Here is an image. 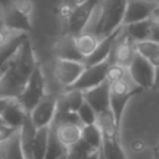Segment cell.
Segmentation results:
<instances>
[{
	"instance_id": "obj_42",
	"label": "cell",
	"mask_w": 159,
	"mask_h": 159,
	"mask_svg": "<svg viewBox=\"0 0 159 159\" xmlns=\"http://www.w3.org/2000/svg\"><path fill=\"white\" fill-rule=\"evenodd\" d=\"M60 159H67V157H66V155H63V157H62V158H60Z\"/></svg>"
},
{
	"instance_id": "obj_6",
	"label": "cell",
	"mask_w": 159,
	"mask_h": 159,
	"mask_svg": "<svg viewBox=\"0 0 159 159\" xmlns=\"http://www.w3.org/2000/svg\"><path fill=\"white\" fill-rule=\"evenodd\" d=\"M109 65L111 63L107 60L93 66H86L84 71L82 72L81 77L76 81V83L66 89H78L84 92L87 89H91L102 84L103 82L107 81V71Z\"/></svg>"
},
{
	"instance_id": "obj_43",
	"label": "cell",
	"mask_w": 159,
	"mask_h": 159,
	"mask_svg": "<svg viewBox=\"0 0 159 159\" xmlns=\"http://www.w3.org/2000/svg\"><path fill=\"white\" fill-rule=\"evenodd\" d=\"M1 144H2V142H1V139H0V150H1Z\"/></svg>"
},
{
	"instance_id": "obj_15",
	"label": "cell",
	"mask_w": 159,
	"mask_h": 159,
	"mask_svg": "<svg viewBox=\"0 0 159 159\" xmlns=\"http://www.w3.org/2000/svg\"><path fill=\"white\" fill-rule=\"evenodd\" d=\"M1 21L4 22V25L10 31L16 32V34H22V32L24 34H27L29 31L32 30L30 16L20 12L12 5H10L9 7H6V10L2 14Z\"/></svg>"
},
{
	"instance_id": "obj_3",
	"label": "cell",
	"mask_w": 159,
	"mask_h": 159,
	"mask_svg": "<svg viewBox=\"0 0 159 159\" xmlns=\"http://www.w3.org/2000/svg\"><path fill=\"white\" fill-rule=\"evenodd\" d=\"M143 89L140 87H133L125 78L109 83V109L114 117L116 124L120 127L124 109L132 97L139 94Z\"/></svg>"
},
{
	"instance_id": "obj_8",
	"label": "cell",
	"mask_w": 159,
	"mask_h": 159,
	"mask_svg": "<svg viewBox=\"0 0 159 159\" xmlns=\"http://www.w3.org/2000/svg\"><path fill=\"white\" fill-rule=\"evenodd\" d=\"M128 71L133 82L138 87H140L142 89L153 88L155 67L150 62H148L144 57H142L139 53L135 52L133 61L128 67Z\"/></svg>"
},
{
	"instance_id": "obj_1",
	"label": "cell",
	"mask_w": 159,
	"mask_h": 159,
	"mask_svg": "<svg viewBox=\"0 0 159 159\" xmlns=\"http://www.w3.org/2000/svg\"><path fill=\"white\" fill-rule=\"evenodd\" d=\"M37 65L31 41L27 37L0 72V97L17 98Z\"/></svg>"
},
{
	"instance_id": "obj_11",
	"label": "cell",
	"mask_w": 159,
	"mask_h": 159,
	"mask_svg": "<svg viewBox=\"0 0 159 159\" xmlns=\"http://www.w3.org/2000/svg\"><path fill=\"white\" fill-rule=\"evenodd\" d=\"M157 5L154 0H128L123 26L150 19Z\"/></svg>"
},
{
	"instance_id": "obj_30",
	"label": "cell",
	"mask_w": 159,
	"mask_h": 159,
	"mask_svg": "<svg viewBox=\"0 0 159 159\" xmlns=\"http://www.w3.org/2000/svg\"><path fill=\"white\" fill-rule=\"evenodd\" d=\"M77 116H78L82 125H91V124L97 123V113L86 101L77 111Z\"/></svg>"
},
{
	"instance_id": "obj_39",
	"label": "cell",
	"mask_w": 159,
	"mask_h": 159,
	"mask_svg": "<svg viewBox=\"0 0 159 159\" xmlns=\"http://www.w3.org/2000/svg\"><path fill=\"white\" fill-rule=\"evenodd\" d=\"M99 155H101V149L99 150H96L94 153H92L87 159H99Z\"/></svg>"
},
{
	"instance_id": "obj_7",
	"label": "cell",
	"mask_w": 159,
	"mask_h": 159,
	"mask_svg": "<svg viewBox=\"0 0 159 159\" xmlns=\"http://www.w3.org/2000/svg\"><path fill=\"white\" fill-rule=\"evenodd\" d=\"M57 103H58V99L55 96L45 94L42 99L29 113L34 125L37 129L52 125L56 112H57Z\"/></svg>"
},
{
	"instance_id": "obj_14",
	"label": "cell",
	"mask_w": 159,
	"mask_h": 159,
	"mask_svg": "<svg viewBox=\"0 0 159 159\" xmlns=\"http://www.w3.org/2000/svg\"><path fill=\"white\" fill-rule=\"evenodd\" d=\"M84 101L94 109L98 114L109 109V82H103L102 84L87 89L83 92Z\"/></svg>"
},
{
	"instance_id": "obj_31",
	"label": "cell",
	"mask_w": 159,
	"mask_h": 159,
	"mask_svg": "<svg viewBox=\"0 0 159 159\" xmlns=\"http://www.w3.org/2000/svg\"><path fill=\"white\" fill-rule=\"evenodd\" d=\"M124 78H125V67L116 63H111L107 71V82L113 83Z\"/></svg>"
},
{
	"instance_id": "obj_21",
	"label": "cell",
	"mask_w": 159,
	"mask_h": 159,
	"mask_svg": "<svg viewBox=\"0 0 159 159\" xmlns=\"http://www.w3.org/2000/svg\"><path fill=\"white\" fill-rule=\"evenodd\" d=\"M0 159H25L20 143L19 130H16L10 138L2 142L0 150Z\"/></svg>"
},
{
	"instance_id": "obj_9",
	"label": "cell",
	"mask_w": 159,
	"mask_h": 159,
	"mask_svg": "<svg viewBox=\"0 0 159 159\" xmlns=\"http://www.w3.org/2000/svg\"><path fill=\"white\" fill-rule=\"evenodd\" d=\"M86 65L83 61H70L56 58L53 65V76L65 87L68 88L76 83L84 71Z\"/></svg>"
},
{
	"instance_id": "obj_41",
	"label": "cell",
	"mask_w": 159,
	"mask_h": 159,
	"mask_svg": "<svg viewBox=\"0 0 159 159\" xmlns=\"http://www.w3.org/2000/svg\"><path fill=\"white\" fill-rule=\"evenodd\" d=\"M99 159H106V158L103 157V154H102V152H101V155H99Z\"/></svg>"
},
{
	"instance_id": "obj_13",
	"label": "cell",
	"mask_w": 159,
	"mask_h": 159,
	"mask_svg": "<svg viewBox=\"0 0 159 159\" xmlns=\"http://www.w3.org/2000/svg\"><path fill=\"white\" fill-rule=\"evenodd\" d=\"M123 29L124 26L117 29L116 31H113L112 34L104 36L103 39L99 40L96 50L93 51L92 55H89L87 58H84V65L86 66H93V65H97V63H101L103 61H107L111 56V52H112V48L114 46V42L119 37V35L123 32Z\"/></svg>"
},
{
	"instance_id": "obj_18",
	"label": "cell",
	"mask_w": 159,
	"mask_h": 159,
	"mask_svg": "<svg viewBox=\"0 0 159 159\" xmlns=\"http://www.w3.org/2000/svg\"><path fill=\"white\" fill-rule=\"evenodd\" d=\"M36 132H37V128L34 125L30 116L27 114L24 124L19 129L20 143H21V148H22V153H24L25 159H32V147H34Z\"/></svg>"
},
{
	"instance_id": "obj_35",
	"label": "cell",
	"mask_w": 159,
	"mask_h": 159,
	"mask_svg": "<svg viewBox=\"0 0 159 159\" xmlns=\"http://www.w3.org/2000/svg\"><path fill=\"white\" fill-rule=\"evenodd\" d=\"M150 40L154 41V42H158V43H159V25H154V24H153Z\"/></svg>"
},
{
	"instance_id": "obj_28",
	"label": "cell",
	"mask_w": 159,
	"mask_h": 159,
	"mask_svg": "<svg viewBox=\"0 0 159 159\" xmlns=\"http://www.w3.org/2000/svg\"><path fill=\"white\" fill-rule=\"evenodd\" d=\"M82 139L88 143L94 149H101L103 143V134L101 128L96 124L91 125H83L82 128Z\"/></svg>"
},
{
	"instance_id": "obj_20",
	"label": "cell",
	"mask_w": 159,
	"mask_h": 159,
	"mask_svg": "<svg viewBox=\"0 0 159 159\" xmlns=\"http://www.w3.org/2000/svg\"><path fill=\"white\" fill-rule=\"evenodd\" d=\"M152 29H153V21L150 19L138 21L134 24H129L124 26V32L134 41V42H140V41H147L150 40L152 35Z\"/></svg>"
},
{
	"instance_id": "obj_19",
	"label": "cell",
	"mask_w": 159,
	"mask_h": 159,
	"mask_svg": "<svg viewBox=\"0 0 159 159\" xmlns=\"http://www.w3.org/2000/svg\"><path fill=\"white\" fill-rule=\"evenodd\" d=\"M27 34H16L6 43L0 46V72L6 66V63L14 57V55L20 48L21 43L27 39Z\"/></svg>"
},
{
	"instance_id": "obj_33",
	"label": "cell",
	"mask_w": 159,
	"mask_h": 159,
	"mask_svg": "<svg viewBox=\"0 0 159 159\" xmlns=\"http://www.w3.org/2000/svg\"><path fill=\"white\" fill-rule=\"evenodd\" d=\"M11 5L16 10H19L20 12H22V14H25L27 16H30V14L32 11V2H31V0H12Z\"/></svg>"
},
{
	"instance_id": "obj_32",
	"label": "cell",
	"mask_w": 159,
	"mask_h": 159,
	"mask_svg": "<svg viewBox=\"0 0 159 159\" xmlns=\"http://www.w3.org/2000/svg\"><path fill=\"white\" fill-rule=\"evenodd\" d=\"M78 2H80L78 0H65V1L60 5L58 12H60L61 19H62L65 22L70 19L71 14L73 12V10H75V7L78 5Z\"/></svg>"
},
{
	"instance_id": "obj_10",
	"label": "cell",
	"mask_w": 159,
	"mask_h": 159,
	"mask_svg": "<svg viewBox=\"0 0 159 159\" xmlns=\"http://www.w3.org/2000/svg\"><path fill=\"white\" fill-rule=\"evenodd\" d=\"M135 52H137L135 42L124 32V29H123V32L119 35V37L114 42V46L112 48L108 61L109 63H116L128 68L130 62L133 61Z\"/></svg>"
},
{
	"instance_id": "obj_34",
	"label": "cell",
	"mask_w": 159,
	"mask_h": 159,
	"mask_svg": "<svg viewBox=\"0 0 159 159\" xmlns=\"http://www.w3.org/2000/svg\"><path fill=\"white\" fill-rule=\"evenodd\" d=\"M14 35H16V32L10 31V30L4 25V22H2L1 19H0V46L4 45V43H6Z\"/></svg>"
},
{
	"instance_id": "obj_5",
	"label": "cell",
	"mask_w": 159,
	"mask_h": 159,
	"mask_svg": "<svg viewBox=\"0 0 159 159\" xmlns=\"http://www.w3.org/2000/svg\"><path fill=\"white\" fill-rule=\"evenodd\" d=\"M99 0H81L78 5L75 7L73 12L71 14L70 19L65 22L66 32L72 36H77L78 34L83 32L86 25L88 24L97 4Z\"/></svg>"
},
{
	"instance_id": "obj_36",
	"label": "cell",
	"mask_w": 159,
	"mask_h": 159,
	"mask_svg": "<svg viewBox=\"0 0 159 159\" xmlns=\"http://www.w3.org/2000/svg\"><path fill=\"white\" fill-rule=\"evenodd\" d=\"M150 20L153 21L154 25H159V5H157V7H155V10H154V12H153V15L150 17Z\"/></svg>"
},
{
	"instance_id": "obj_4",
	"label": "cell",
	"mask_w": 159,
	"mask_h": 159,
	"mask_svg": "<svg viewBox=\"0 0 159 159\" xmlns=\"http://www.w3.org/2000/svg\"><path fill=\"white\" fill-rule=\"evenodd\" d=\"M45 94H46L45 93V77H43V72L41 67L37 65L31 77L29 78L26 86L24 87L22 92L16 99L30 113L34 109V107L42 99Z\"/></svg>"
},
{
	"instance_id": "obj_40",
	"label": "cell",
	"mask_w": 159,
	"mask_h": 159,
	"mask_svg": "<svg viewBox=\"0 0 159 159\" xmlns=\"http://www.w3.org/2000/svg\"><path fill=\"white\" fill-rule=\"evenodd\" d=\"M153 159H159V150L155 148L153 152Z\"/></svg>"
},
{
	"instance_id": "obj_25",
	"label": "cell",
	"mask_w": 159,
	"mask_h": 159,
	"mask_svg": "<svg viewBox=\"0 0 159 159\" xmlns=\"http://www.w3.org/2000/svg\"><path fill=\"white\" fill-rule=\"evenodd\" d=\"M50 128L51 127L37 129L36 137L34 140V147H32V159H45L46 150H47V143H48V135H50Z\"/></svg>"
},
{
	"instance_id": "obj_44",
	"label": "cell",
	"mask_w": 159,
	"mask_h": 159,
	"mask_svg": "<svg viewBox=\"0 0 159 159\" xmlns=\"http://www.w3.org/2000/svg\"><path fill=\"white\" fill-rule=\"evenodd\" d=\"M154 1H155V2H157V4L159 5V0H154Z\"/></svg>"
},
{
	"instance_id": "obj_37",
	"label": "cell",
	"mask_w": 159,
	"mask_h": 159,
	"mask_svg": "<svg viewBox=\"0 0 159 159\" xmlns=\"http://www.w3.org/2000/svg\"><path fill=\"white\" fill-rule=\"evenodd\" d=\"M153 88H154V89H159V67H155V75H154Z\"/></svg>"
},
{
	"instance_id": "obj_27",
	"label": "cell",
	"mask_w": 159,
	"mask_h": 159,
	"mask_svg": "<svg viewBox=\"0 0 159 159\" xmlns=\"http://www.w3.org/2000/svg\"><path fill=\"white\" fill-rule=\"evenodd\" d=\"M67 148L58 140L56 137V133L53 128H50V135H48V143H47V150L45 159H60L63 155H66Z\"/></svg>"
},
{
	"instance_id": "obj_17",
	"label": "cell",
	"mask_w": 159,
	"mask_h": 159,
	"mask_svg": "<svg viewBox=\"0 0 159 159\" xmlns=\"http://www.w3.org/2000/svg\"><path fill=\"white\" fill-rule=\"evenodd\" d=\"M56 133L58 140L66 147H71L82 139V128L80 123H61L57 125H51Z\"/></svg>"
},
{
	"instance_id": "obj_2",
	"label": "cell",
	"mask_w": 159,
	"mask_h": 159,
	"mask_svg": "<svg viewBox=\"0 0 159 159\" xmlns=\"http://www.w3.org/2000/svg\"><path fill=\"white\" fill-rule=\"evenodd\" d=\"M128 0H104L93 34L101 40L123 26Z\"/></svg>"
},
{
	"instance_id": "obj_22",
	"label": "cell",
	"mask_w": 159,
	"mask_h": 159,
	"mask_svg": "<svg viewBox=\"0 0 159 159\" xmlns=\"http://www.w3.org/2000/svg\"><path fill=\"white\" fill-rule=\"evenodd\" d=\"M101 152L106 159H127L124 149L119 142V134L103 137Z\"/></svg>"
},
{
	"instance_id": "obj_29",
	"label": "cell",
	"mask_w": 159,
	"mask_h": 159,
	"mask_svg": "<svg viewBox=\"0 0 159 159\" xmlns=\"http://www.w3.org/2000/svg\"><path fill=\"white\" fill-rule=\"evenodd\" d=\"M96 150H99V149L92 148L88 143H86L83 139H81L77 143H75L73 145L67 148L66 157H67V159H87Z\"/></svg>"
},
{
	"instance_id": "obj_23",
	"label": "cell",
	"mask_w": 159,
	"mask_h": 159,
	"mask_svg": "<svg viewBox=\"0 0 159 159\" xmlns=\"http://www.w3.org/2000/svg\"><path fill=\"white\" fill-rule=\"evenodd\" d=\"M135 51L154 67H159V43L152 40L135 42Z\"/></svg>"
},
{
	"instance_id": "obj_26",
	"label": "cell",
	"mask_w": 159,
	"mask_h": 159,
	"mask_svg": "<svg viewBox=\"0 0 159 159\" xmlns=\"http://www.w3.org/2000/svg\"><path fill=\"white\" fill-rule=\"evenodd\" d=\"M83 102H84L83 92L78 91V89H67L66 94L58 99L60 106H62L72 112H76V113L80 109V107L83 104Z\"/></svg>"
},
{
	"instance_id": "obj_16",
	"label": "cell",
	"mask_w": 159,
	"mask_h": 159,
	"mask_svg": "<svg viewBox=\"0 0 159 159\" xmlns=\"http://www.w3.org/2000/svg\"><path fill=\"white\" fill-rule=\"evenodd\" d=\"M53 53L56 58L60 60H70V61H84V57L81 55V52L77 48L75 36L65 34L62 37H60L55 46H53Z\"/></svg>"
},
{
	"instance_id": "obj_45",
	"label": "cell",
	"mask_w": 159,
	"mask_h": 159,
	"mask_svg": "<svg viewBox=\"0 0 159 159\" xmlns=\"http://www.w3.org/2000/svg\"><path fill=\"white\" fill-rule=\"evenodd\" d=\"M157 149H158V150H159V143H158V147H157Z\"/></svg>"
},
{
	"instance_id": "obj_12",
	"label": "cell",
	"mask_w": 159,
	"mask_h": 159,
	"mask_svg": "<svg viewBox=\"0 0 159 159\" xmlns=\"http://www.w3.org/2000/svg\"><path fill=\"white\" fill-rule=\"evenodd\" d=\"M27 114L29 112L21 106V103L16 98H9L7 103L5 104L1 112L0 120L4 125L17 130L24 124Z\"/></svg>"
},
{
	"instance_id": "obj_24",
	"label": "cell",
	"mask_w": 159,
	"mask_h": 159,
	"mask_svg": "<svg viewBox=\"0 0 159 159\" xmlns=\"http://www.w3.org/2000/svg\"><path fill=\"white\" fill-rule=\"evenodd\" d=\"M75 40H76L78 51L81 52V55L84 58H87L89 55L93 53V51L96 50V47L99 42V39L93 32H84V31L78 34L77 36H75Z\"/></svg>"
},
{
	"instance_id": "obj_38",
	"label": "cell",
	"mask_w": 159,
	"mask_h": 159,
	"mask_svg": "<svg viewBox=\"0 0 159 159\" xmlns=\"http://www.w3.org/2000/svg\"><path fill=\"white\" fill-rule=\"evenodd\" d=\"M7 101H9V98H1L0 97V116H1V112H2V109L5 107V104L7 103ZM0 123H1V120H0Z\"/></svg>"
}]
</instances>
